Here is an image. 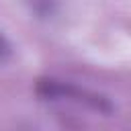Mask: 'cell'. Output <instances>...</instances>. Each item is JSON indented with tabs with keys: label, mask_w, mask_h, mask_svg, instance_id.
<instances>
[{
	"label": "cell",
	"mask_w": 131,
	"mask_h": 131,
	"mask_svg": "<svg viewBox=\"0 0 131 131\" xmlns=\"http://www.w3.org/2000/svg\"><path fill=\"white\" fill-rule=\"evenodd\" d=\"M10 53H12V45H10V41L0 33V61L8 59V57H10Z\"/></svg>",
	"instance_id": "cell-1"
}]
</instances>
